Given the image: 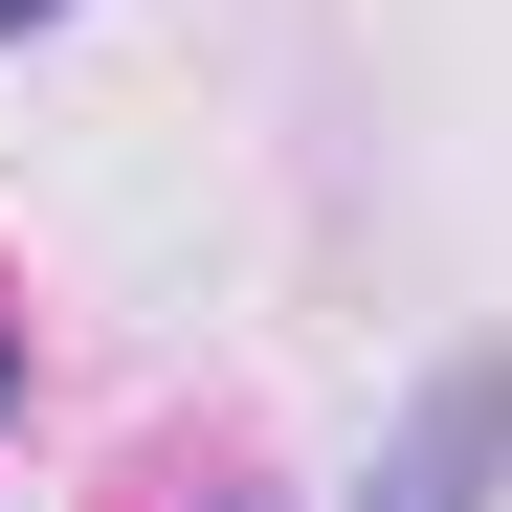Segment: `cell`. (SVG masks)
Instances as JSON below:
<instances>
[{
  "label": "cell",
  "mask_w": 512,
  "mask_h": 512,
  "mask_svg": "<svg viewBox=\"0 0 512 512\" xmlns=\"http://www.w3.org/2000/svg\"><path fill=\"white\" fill-rule=\"evenodd\" d=\"M490 490H512V357H468L446 401H423L401 446H379V490H357V512H490Z\"/></svg>",
  "instance_id": "1"
},
{
  "label": "cell",
  "mask_w": 512,
  "mask_h": 512,
  "mask_svg": "<svg viewBox=\"0 0 512 512\" xmlns=\"http://www.w3.org/2000/svg\"><path fill=\"white\" fill-rule=\"evenodd\" d=\"M0 379H23V312H0Z\"/></svg>",
  "instance_id": "2"
},
{
  "label": "cell",
  "mask_w": 512,
  "mask_h": 512,
  "mask_svg": "<svg viewBox=\"0 0 512 512\" xmlns=\"http://www.w3.org/2000/svg\"><path fill=\"white\" fill-rule=\"evenodd\" d=\"M0 23H45V0H0Z\"/></svg>",
  "instance_id": "3"
}]
</instances>
